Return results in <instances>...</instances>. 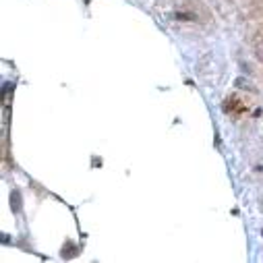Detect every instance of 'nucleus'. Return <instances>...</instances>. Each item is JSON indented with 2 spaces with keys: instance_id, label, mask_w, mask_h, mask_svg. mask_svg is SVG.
<instances>
[{
  "instance_id": "1",
  "label": "nucleus",
  "mask_w": 263,
  "mask_h": 263,
  "mask_svg": "<svg viewBox=\"0 0 263 263\" xmlns=\"http://www.w3.org/2000/svg\"><path fill=\"white\" fill-rule=\"evenodd\" d=\"M176 17H178V19H182V21H195V19H197L195 15H188V13H178Z\"/></svg>"
},
{
  "instance_id": "2",
  "label": "nucleus",
  "mask_w": 263,
  "mask_h": 263,
  "mask_svg": "<svg viewBox=\"0 0 263 263\" xmlns=\"http://www.w3.org/2000/svg\"><path fill=\"white\" fill-rule=\"evenodd\" d=\"M247 85H249V83H247L245 79H236V87H240V89H245Z\"/></svg>"
}]
</instances>
